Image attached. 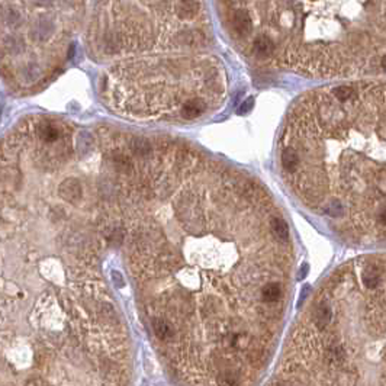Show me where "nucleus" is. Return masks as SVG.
I'll list each match as a JSON object with an SVG mask.
<instances>
[{
    "label": "nucleus",
    "instance_id": "a211bd4d",
    "mask_svg": "<svg viewBox=\"0 0 386 386\" xmlns=\"http://www.w3.org/2000/svg\"><path fill=\"white\" fill-rule=\"evenodd\" d=\"M35 1H37L38 4H43V6H45V4H49L52 0H35Z\"/></svg>",
    "mask_w": 386,
    "mask_h": 386
},
{
    "label": "nucleus",
    "instance_id": "20e7f679",
    "mask_svg": "<svg viewBox=\"0 0 386 386\" xmlns=\"http://www.w3.org/2000/svg\"><path fill=\"white\" fill-rule=\"evenodd\" d=\"M270 231L278 241L282 242L289 241V227L279 216H273L270 219Z\"/></svg>",
    "mask_w": 386,
    "mask_h": 386
},
{
    "label": "nucleus",
    "instance_id": "f3484780",
    "mask_svg": "<svg viewBox=\"0 0 386 386\" xmlns=\"http://www.w3.org/2000/svg\"><path fill=\"white\" fill-rule=\"evenodd\" d=\"M251 107H253V99L250 97V99H247V100L242 103V106L240 107V112H241V113H247L248 110H251Z\"/></svg>",
    "mask_w": 386,
    "mask_h": 386
},
{
    "label": "nucleus",
    "instance_id": "0eeeda50",
    "mask_svg": "<svg viewBox=\"0 0 386 386\" xmlns=\"http://www.w3.org/2000/svg\"><path fill=\"white\" fill-rule=\"evenodd\" d=\"M54 32V25L52 22L49 21L48 18H40L37 23H35V28H34V34H35V38L40 40V41H47L49 40V37L52 35Z\"/></svg>",
    "mask_w": 386,
    "mask_h": 386
},
{
    "label": "nucleus",
    "instance_id": "9d476101",
    "mask_svg": "<svg viewBox=\"0 0 386 386\" xmlns=\"http://www.w3.org/2000/svg\"><path fill=\"white\" fill-rule=\"evenodd\" d=\"M203 109H205V103L202 99H192L182 106V115L185 118H196L202 115Z\"/></svg>",
    "mask_w": 386,
    "mask_h": 386
},
{
    "label": "nucleus",
    "instance_id": "4468645a",
    "mask_svg": "<svg viewBox=\"0 0 386 386\" xmlns=\"http://www.w3.org/2000/svg\"><path fill=\"white\" fill-rule=\"evenodd\" d=\"M4 48L7 49L9 54L18 55V54H21L22 51H23L25 44L22 43V40L16 38V37H7V38L4 40Z\"/></svg>",
    "mask_w": 386,
    "mask_h": 386
},
{
    "label": "nucleus",
    "instance_id": "9b49d317",
    "mask_svg": "<svg viewBox=\"0 0 386 386\" xmlns=\"http://www.w3.org/2000/svg\"><path fill=\"white\" fill-rule=\"evenodd\" d=\"M38 137L45 141V143H55L60 137V131L57 129V127L51 125V124H41L38 127Z\"/></svg>",
    "mask_w": 386,
    "mask_h": 386
},
{
    "label": "nucleus",
    "instance_id": "2eb2a0df",
    "mask_svg": "<svg viewBox=\"0 0 386 386\" xmlns=\"http://www.w3.org/2000/svg\"><path fill=\"white\" fill-rule=\"evenodd\" d=\"M4 22L10 28H18L22 23L21 13L16 9H13V7H7L4 10Z\"/></svg>",
    "mask_w": 386,
    "mask_h": 386
},
{
    "label": "nucleus",
    "instance_id": "7ed1b4c3",
    "mask_svg": "<svg viewBox=\"0 0 386 386\" xmlns=\"http://www.w3.org/2000/svg\"><path fill=\"white\" fill-rule=\"evenodd\" d=\"M231 23H233L234 31L240 37L248 35L251 32V28H253L250 15L245 10H236L231 16Z\"/></svg>",
    "mask_w": 386,
    "mask_h": 386
},
{
    "label": "nucleus",
    "instance_id": "ddd939ff",
    "mask_svg": "<svg viewBox=\"0 0 386 386\" xmlns=\"http://www.w3.org/2000/svg\"><path fill=\"white\" fill-rule=\"evenodd\" d=\"M40 77V68L35 63H29L25 65V68L22 70V82H25L26 85H31L34 82H37Z\"/></svg>",
    "mask_w": 386,
    "mask_h": 386
},
{
    "label": "nucleus",
    "instance_id": "dca6fc26",
    "mask_svg": "<svg viewBox=\"0 0 386 386\" xmlns=\"http://www.w3.org/2000/svg\"><path fill=\"white\" fill-rule=\"evenodd\" d=\"M353 95H354V90H353V87L350 86L337 87V89L334 90V96H336L340 102L350 100V99L353 97Z\"/></svg>",
    "mask_w": 386,
    "mask_h": 386
},
{
    "label": "nucleus",
    "instance_id": "f257e3e1",
    "mask_svg": "<svg viewBox=\"0 0 386 386\" xmlns=\"http://www.w3.org/2000/svg\"><path fill=\"white\" fill-rule=\"evenodd\" d=\"M309 318L314 328H317L318 331H325L330 327V322L333 321V309L328 305V302L321 300L318 302V305L312 308Z\"/></svg>",
    "mask_w": 386,
    "mask_h": 386
},
{
    "label": "nucleus",
    "instance_id": "423d86ee",
    "mask_svg": "<svg viewBox=\"0 0 386 386\" xmlns=\"http://www.w3.org/2000/svg\"><path fill=\"white\" fill-rule=\"evenodd\" d=\"M299 154L295 148H285L282 152V166L286 172H295L299 166Z\"/></svg>",
    "mask_w": 386,
    "mask_h": 386
},
{
    "label": "nucleus",
    "instance_id": "f8f14e48",
    "mask_svg": "<svg viewBox=\"0 0 386 386\" xmlns=\"http://www.w3.org/2000/svg\"><path fill=\"white\" fill-rule=\"evenodd\" d=\"M93 148V138L87 131H82L77 135V152L80 154V157L87 155Z\"/></svg>",
    "mask_w": 386,
    "mask_h": 386
},
{
    "label": "nucleus",
    "instance_id": "39448f33",
    "mask_svg": "<svg viewBox=\"0 0 386 386\" xmlns=\"http://www.w3.org/2000/svg\"><path fill=\"white\" fill-rule=\"evenodd\" d=\"M199 7H200L199 0H179L176 10H177V15L180 18L188 19V18L194 16L199 12Z\"/></svg>",
    "mask_w": 386,
    "mask_h": 386
},
{
    "label": "nucleus",
    "instance_id": "6e6552de",
    "mask_svg": "<svg viewBox=\"0 0 386 386\" xmlns=\"http://www.w3.org/2000/svg\"><path fill=\"white\" fill-rule=\"evenodd\" d=\"M253 48H254V52L257 54L258 57L261 58H266V57H270L272 52H273V43L272 40L267 37V35H260L256 38V41L253 44Z\"/></svg>",
    "mask_w": 386,
    "mask_h": 386
},
{
    "label": "nucleus",
    "instance_id": "f03ea898",
    "mask_svg": "<svg viewBox=\"0 0 386 386\" xmlns=\"http://www.w3.org/2000/svg\"><path fill=\"white\" fill-rule=\"evenodd\" d=\"M58 193H60V196H61L64 200L70 202V203H76V202H79V200L82 199V196H83V188H82V183H80L77 179L68 177V179H65L64 182L60 185Z\"/></svg>",
    "mask_w": 386,
    "mask_h": 386
},
{
    "label": "nucleus",
    "instance_id": "1a4fd4ad",
    "mask_svg": "<svg viewBox=\"0 0 386 386\" xmlns=\"http://www.w3.org/2000/svg\"><path fill=\"white\" fill-rule=\"evenodd\" d=\"M129 148H131V152L137 157H147L152 152V145L145 138H134L129 143Z\"/></svg>",
    "mask_w": 386,
    "mask_h": 386
}]
</instances>
